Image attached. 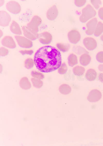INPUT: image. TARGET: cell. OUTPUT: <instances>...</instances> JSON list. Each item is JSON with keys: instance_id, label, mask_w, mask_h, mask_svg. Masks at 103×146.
Returning <instances> with one entry per match:
<instances>
[{"instance_id": "1", "label": "cell", "mask_w": 103, "mask_h": 146, "mask_svg": "<svg viewBox=\"0 0 103 146\" xmlns=\"http://www.w3.org/2000/svg\"><path fill=\"white\" fill-rule=\"evenodd\" d=\"M61 55L55 47L46 46L35 53L34 61L37 69L44 73L51 72L58 69L62 64Z\"/></svg>"}, {"instance_id": "2", "label": "cell", "mask_w": 103, "mask_h": 146, "mask_svg": "<svg viewBox=\"0 0 103 146\" xmlns=\"http://www.w3.org/2000/svg\"><path fill=\"white\" fill-rule=\"evenodd\" d=\"M97 13L93 7L90 4L87 5L82 10V14L79 20L82 23H84L95 17Z\"/></svg>"}, {"instance_id": "3", "label": "cell", "mask_w": 103, "mask_h": 146, "mask_svg": "<svg viewBox=\"0 0 103 146\" xmlns=\"http://www.w3.org/2000/svg\"><path fill=\"white\" fill-rule=\"evenodd\" d=\"M42 21V19L39 17L35 15L27 24V26L32 31L38 33L39 30L38 27L41 23Z\"/></svg>"}, {"instance_id": "4", "label": "cell", "mask_w": 103, "mask_h": 146, "mask_svg": "<svg viewBox=\"0 0 103 146\" xmlns=\"http://www.w3.org/2000/svg\"><path fill=\"white\" fill-rule=\"evenodd\" d=\"M102 97V94L99 90L95 89L91 91L87 97L88 100L90 102L95 103L99 101Z\"/></svg>"}, {"instance_id": "5", "label": "cell", "mask_w": 103, "mask_h": 146, "mask_svg": "<svg viewBox=\"0 0 103 146\" xmlns=\"http://www.w3.org/2000/svg\"><path fill=\"white\" fill-rule=\"evenodd\" d=\"M6 7L9 11L14 14L19 13L21 10L20 4L14 1H11L8 2L6 5Z\"/></svg>"}, {"instance_id": "6", "label": "cell", "mask_w": 103, "mask_h": 146, "mask_svg": "<svg viewBox=\"0 0 103 146\" xmlns=\"http://www.w3.org/2000/svg\"><path fill=\"white\" fill-rule=\"evenodd\" d=\"M15 37L18 44L21 47L28 48L32 46V41L27 38L19 35H15Z\"/></svg>"}, {"instance_id": "7", "label": "cell", "mask_w": 103, "mask_h": 146, "mask_svg": "<svg viewBox=\"0 0 103 146\" xmlns=\"http://www.w3.org/2000/svg\"><path fill=\"white\" fill-rule=\"evenodd\" d=\"M68 40L72 43L76 44L80 40L81 35L78 31L73 29L70 31L67 34Z\"/></svg>"}, {"instance_id": "8", "label": "cell", "mask_w": 103, "mask_h": 146, "mask_svg": "<svg viewBox=\"0 0 103 146\" xmlns=\"http://www.w3.org/2000/svg\"><path fill=\"white\" fill-rule=\"evenodd\" d=\"M83 43L85 47L89 50H94L97 46V43L93 38L90 37L85 38L83 40Z\"/></svg>"}, {"instance_id": "9", "label": "cell", "mask_w": 103, "mask_h": 146, "mask_svg": "<svg viewBox=\"0 0 103 146\" xmlns=\"http://www.w3.org/2000/svg\"><path fill=\"white\" fill-rule=\"evenodd\" d=\"M97 21V18H94L90 20L87 23L85 32L87 35H91L94 34Z\"/></svg>"}, {"instance_id": "10", "label": "cell", "mask_w": 103, "mask_h": 146, "mask_svg": "<svg viewBox=\"0 0 103 146\" xmlns=\"http://www.w3.org/2000/svg\"><path fill=\"white\" fill-rule=\"evenodd\" d=\"M38 38L41 43L47 45L50 43L52 41V36L49 33L44 32L39 34Z\"/></svg>"}, {"instance_id": "11", "label": "cell", "mask_w": 103, "mask_h": 146, "mask_svg": "<svg viewBox=\"0 0 103 146\" xmlns=\"http://www.w3.org/2000/svg\"><path fill=\"white\" fill-rule=\"evenodd\" d=\"M24 35L30 40H35L38 38L39 34L32 31L27 26H24L22 27Z\"/></svg>"}, {"instance_id": "12", "label": "cell", "mask_w": 103, "mask_h": 146, "mask_svg": "<svg viewBox=\"0 0 103 146\" xmlns=\"http://www.w3.org/2000/svg\"><path fill=\"white\" fill-rule=\"evenodd\" d=\"M11 21L10 16L5 11H1L0 12V25L2 26H6Z\"/></svg>"}, {"instance_id": "13", "label": "cell", "mask_w": 103, "mask_h": 146, "mask_svg": "<svg viewBox=\"0 0 103 146\" xmlns=\"http://www.w3.org/2000/svg\"><path fill=\"white\" fill-rule=\"evenodd\" d=\"M58 13L56 6L54 5L47 11L46 13L47 18L49 20H54L57 17Z\"/></svg>"}, {"instance_id": "14", "label": "cell", "mask_w": 103, "mask_h": 146, "mask_svg": "<svg viewBox=\"0 0 103 146\" xmlns=\"http://www.w3.org/2000/svg\"><path fill=\"white\" fill-rule=\"evenodd\" d=\"M2 43L3 46L11 48L16 47L15 42L13 38L9 36H6L2 39Z\"/></svg>"}, {"instance_id": "15", "label": "cell", "mask_w": 103, "mask_h": 146, "mask_svg": "<svg viewBox=\"0 0 103 146\" xmlns=\"http://www.w3.org/2000/svg\"><path fill=\"white\" fill-rule=\"evenodd\" d=\"M91 57L87 53H84L80 56L79 62L80 64L83 66L88 65L91 61Z\"/></svg>"}, {"instance_id": "16", "label": "cell", "mask_w": 103, "mask_h": 146, "mask_svg": "<svg viewBox=\"0 0 103 146\" xmlns=\"http://www.w3.org/2000/svg\"><path fill=\"white\" fill-rule=\"evenodd\" d=\"M11 31L13 33L18 35H21L22 32L18 24L15 21L13 20L10 26Z\"/></svg>"}, {"instance_id": "17", "label": "cell", "mask_w": 103, "mask_h": 146, "mask_svg": "<svg viewBox=\"0 0 103 146\" xmlns=\"http://www.w3.org/2000/svg\"><path fill=\"white\" fill-rule=\"evenodd\" d=\"M97 73L96 71L93 69H88L85 74V78L87 80L92 81L95 80L97 78Z\"/></svg>"}, {"instance_id": "18", "label": "cell", "mask_w": 103, "mask_h": 146, "mask_svg": "<svg viewBox=\"0 0 103 146\" xmlns=\"http://www.w3.org/2000/svg\"><path fill=\"white\" fill-rule=\"evenodd\" d=\"M59 91L62 94L67 95L70 94L71 91V86L66 84H62L59 87Z\"/></svg>"}, {"instance_id": "19", "label": "cell", "mask_w": 103, "mask_h": 146, "mask_svg": "<svg viewBox=\"0 0 103 146\" xmlns=\"http://www.w3.org/2000/svg\"><path fill=\"white\" fill-rule=\"evenodd\" d=\"M68 62L69 66L73 67L78 63V60L77 56L74 53H71L68 56Z\"/></svg>"}, {"instance_id": "20", "label": "cell", "mask_w": 103, "mask_h": 146, "mask_svg": "<svg viewBox=\"0 0 103 146\" xmlns=\"http://www.w3.org/2000/svg\"><path fill=\"white\" fill-rule=\"evenodd\" d=\"M85 71V68L83 67L77 65L73 68L72 71L74 74L77 76H81L83 75Z\"/></svg>"}, {"instance_id": "21", "label": "cell", "mask_w": 103, "mask_h": 146, "mask_svg": "<svg viewBox=\"0 0 103 146\" xmlns=\"http://www.w3.org/2000/svg\"><path fill=\"white\" fill-rule=\"evenodd\" d=\"M103 32V23L99 21L97 23L95 30L94 33L96 36H99Z\"/></svg>"}, {"instance_id": "22", "label": "cell", "mask_w": 103, "mask_h": 146, "mask_svg": "<svg viewBox=\"0 0 103 146\" xmlns=\"http://www.w3.org/2000/svg\"><path fill=\"white\" fill-rule=\"evenodd\" d=\"M56 46L59 50L63 52L68 51L70 47V45L69 44L62 43H57Z\"/></svg>"}, {"instance_id": "23", "label": "cell", "mask_w": 103, "mask_h": 146, "mask_svg": "<svg viewBox=\"0 0 103 146\" xmlns=\"http://www.w3.org/2000/svg\"><path fill=\"white\" fill-rule=\"evenodd\" d=\"M58 69V72L59 74H64L67 72L68 68L66 64L64 62L61 64Z\"/></svg>"}, {"instance_id": "24", "label": "cell", "mask_w": 103, "mask_h": 146, "mask_svg": "<svg viewBox=\"0 0 103 146\" xmlns=\"http://www.w3.org/2000/svg\"><path fill=\"white\" fill-rule=\"evenodd\" d=\"M91 3L96 9H98L101 4V2L100 0H90Z\"/></svg>"}, {"instance_id": "25", "label": "cell", "mask_w": 103, "mask_h": 146, "mask_svg": "<svg viewBox=\"0 0 103 146\" xmlns=\"http://www.w3.org/2000/svg\"><path fill=\"white\" fill-rule=\"evenodd\" d=\"M96 58L98 62L101 63H103V51L98 52L96 54Z\"/></svg>"}, {"instance_id": "26", "label": "cell", "mask_w": 103, "mask_h": 146, "mask_svg": "<svg viewBox=\"0 0 103 146\" xmlns=\"http://www.w3.org/2000/svg\"><path fill=\"white\" fill-rule=\"evenodd\" d=\"M86 2V0H75L74 3L77 6L81 7L85 4Z\"/></svg>"}, {"instance_id": "27", "label": "cell", "mask_w": 103, "mask_h": 146, "mask_svg": "<svg viewBox=\"0 0 103 146\" xmlns=\"http://www.w3.org/2000/svg\"><path fill=\"white\" fill-rule=\"evenodd\" d=\"M99 16L100 18L103 20V7L100 8L98 11Z\"/></svg>"}, {"instance_id": "28", "label": "cell", "mask_w": 103, "mask_h": 146, "mask_svg": "<svg viewBox=\"0 0 103 146\" xmlns=\"http://www.w3.org/2000/svg\"><path fill=\"white\" fill-rule=\"evenodd\" d=\"M8 53L7 49L3 47L1 48V55H6Z\"/></svg>"}, {"instance_id": "29", "label": "cell", "mask_w": 103, "mask_h": 146, "mask_svg": "<svg viewBox=\"0 0 103 146\" xmlns=\"http://www.w3.org/2000/svg\"><path fill=\"white\" fill-rule=\"evenodd\" d=\"M98 79L100 82L103 83V73H101L99 74Z\"/></svg>"}, {"instance_id": "30", "label": "cell", "mask_w": 103, "mask_h": 146, "mask_svg": "<svg viewBox=\"0 0 103 146\" xmlns=\"http://www.w3.org/2000/svg\"><path fill=\"white\" fill-rule=\"evenodd\" d=\"M98 68L100 71L103 72V64L99 65L98 66Z\"/></svg>"}, {"instance_id": "31", "label": "cell", "mask_w": 103, "mask_h": 146, "mask_svg": "<svg viewBox=\"0 0 103 146\" xmlns=\"http://www.w3.org/2000/svg\"><path fill=\"white\" fill-rule=\"evenodd\" d=\"M100 39L102 41H103V34L101 36Z\"/></svg>"}]
</instances>
